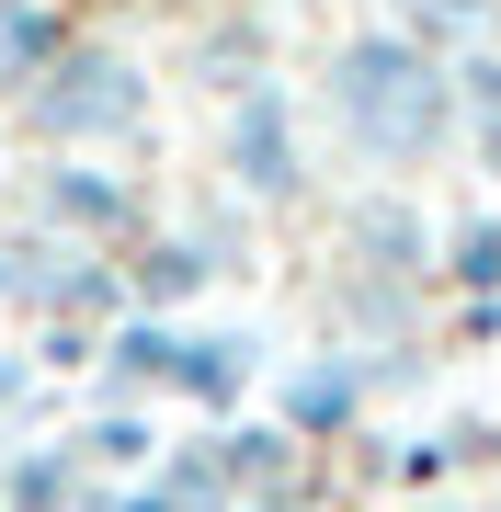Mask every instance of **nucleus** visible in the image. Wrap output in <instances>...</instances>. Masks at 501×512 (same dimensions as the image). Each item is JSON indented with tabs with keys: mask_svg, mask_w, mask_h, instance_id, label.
I'll return each mask as SVG.
<instances>
[{
	"mask_svg": "<svg viewBox=\"0 0 501 512\" xmlns=\"http://www.w3.org/2000/svg\"><path fill=\"white\" fill-rule=\"evenodd\" d=\"M319 114L376 183L422 194V171L456 160V57L410 46L399 23H353L319 57Z\"/></svg>",
	"mask_w": 501,
	"mask_h": 512,
	"instance_id": "1",
	"label": "nucleus"
},
{
	"mask_svg": "<svg viewBox=\"0 0 501 512\" xmlns=\"http://www.w3.org/2000/svg\"><path fill=\"white\" fill-rule=\"evenodd\" d=\"M12 114H23V137H35L46 160H103V148H137V137L160 126V92H149V57H137V46L69 35L57 69H46Z\"/></svg>",
	"mask_w": 501,
	"mask_h": 512,
	"instance_id": "2",
	"label": "nucleus"
},
{
	"mask_svg": "<svg viewBox=\"0 0 501 512\" xmlns=\"http://www.w3.org/2000/svg\"><path fill=\"white\" fill-rule=\"evenodd\" d=\"M217 194L228 205H308L319 194V148H308V103L285 92V80H251V92L217 103Z\"/></svg>",
	"mask_w": 501,
	"mask_h": 512,
	"instance_id": "3",
	"label": "nucleus"
},
{
	"mask_svg": "<svg viewBox=\"0 0 501 512\" xmlns=\"http://www.w3.org/2000/svg\"><path fill=\"white\" fill-rule=\"evenodd\" d=\"M23 205H35V239H57V251H126L149 228V194L126 171H103V160H35L23 171Z\"/></svg>",
	"mask_w": 501,
	"mask_h": 512,
	"instance_id": "4",
	"label": "nucleus"
},
{
	"mask_svg": "<svg viewBox=\"0 0 501 512\" xmlns=\"http://www.w3.org/2000/svg\"><path fill=\"white\" fill-rule=\"evenodd\" d=\"M365 421H376V365H365V353L319 342V353H297V365H274V433L285 444L331 456V444H353Z\"/></svg>",
	"mask_w": 501,
	"mask_h": 512,
	"instance_id": "5",
	"label": "nucleus"
},
{
	"mask_svg": "<svg viewBox=\"0 0 501 512\" xmlns=\"http://www.w3.org/2000/svg\"><path fill=\"white\" fill-rule=\"evenodd\" d=\"M331 251H342V274H376V285L433 296V217H422V194H399V183L342 194L331 205Z\"/></svg>",
	"mask_w": 501,
	"mask_h": 512,
	"instance_id": "6",
	"label": "nucleus"
},
{
	"mask_svg": "<svg viewBox=\"0 0 501 512\" xmlns=\"http://www.w3.org/2000/svg\"><path fill=\"white\" fill-rule=\"evenodd\" d=\"M262 376H274V342H262L251 319H183V330H171L160 399H183V410H205V421H240Z\"/></svg>",
	"mask_w": 501,
	"mask_h": 512,
	"instance_id": "7",
	"label": "nucleus"
},
{
	"mask_svg": "<svg viewBox=\"0 0 501 512\" xmlns=\"http://www.w3.org/2000/svg\"><path fill=\"white\" fill-rule=\"evenodd\" d=\"M114 285H126V308H137V319H183L194 296L217 285V262H205L183 228H160V217H149L126 251H114Z\"/></svg>",
	"mask_w": 501,
	"mask_h": 512,
	"instance_id": "8",
	"label": "nucleus"
},
{
	"mask_svg": "<svg viewBox=\"0 0 501 512\" xmlns=\"http://www.w3.org/2000/svg\"><path fill=\"white\" fill-rule=\"evenodd\" d=\"M183 80L194 92H251V80H274V12H251V0H228V12H205V35L183 46Z\"/></svg>",
	"mask_w": 501,
	"mask_h": 512,
	"instance_id": "9",
	"label": "nucleus"
},
{
	"mask_svg": "<svg viewBox=\"0 0 501 512\" xmlns=\"http://www.w3.org/2000/svg\"><path fill=\"white\" fill-rule=\"evenodd\" d=\"M69 444H80V467H92L103 490H126V478H149V467H160V410H149V399H103Z\"/></svg>",
	"mask_w": 501,
	"mask_h": 512,
	"instance_id": "10",
	"label": "nucleus"
},
{
	"mask_svg": "<svg viewBox=\"0 0 501 512\" xmlns=\"http://www.w3.org/2000/svg\"><path fill=\"white\" fill-rule=\"evenodd\" d=\"M171 330H183V319H114L103 330V342H92V387H103V399H149L160 410V376H171Z\"/></svg>",
	"mask_w": 501,
	"mask_h": 512,
	"instance_id": "11",
	"label": "nucleus"
},
{
	"mask_svg": "<svg viewBox=\"0 0 501 512\" xmlns=\"http://www.w3.org/2000/svg\"><path fill=\"white\" fill-rule=\"evenodd\" d=\"M57 46H69V12H57V0H0V103L35 92L57 69Z\"/></svg>",
	"mask_w": 501,
	"mask_h": 512,
	"instance_id": "12",
	"label": "nucleus"
},
{
	"mask_svg": "<svg viewBox=\"0 0 501 512\" xmlns=\"http://www.w3.org/2000/svg\"><path fill=\"white\" fill-rule=\"evenodd\" d=\"M456 148L479 183H501V46L456 57Z\"/></svg>",
	"mask_w": 501,
	"mask_h": 512,
	"instance_id": "13",
	"label": "nucleus"
},
{
	"mask_svg": "<svg viewBox=\"0 0 501 512\" xmlns=\"http://www.w3.org/2000/svg\"><path fill=\"white\" fill-rule=\"evenodd\" d=\"M376 23H399V35H410V46H433V57H445V46L479 57V46L501 35V0H388Z\"/></svg>",
	"mask_w": 501,
	"mask_h": 512,
	"instance_id": "14",
	"label": "nucleus"
},
{
	"mask_svg": "<svg viewBox=\"0 0 501 512\" xmlns=\"http://www.w3.org/2000/svg\"><path fill=\"white\" fill-rule=\"evenodd\" d=\"M433 285L501 296V217H490V205H479V217H456V228H433Z\"/></svg>",
	"mask_w": 501,
	"mask_h": 512,
	"instance_id": "15",
	"label": "nucleus"
},
{
	"mask_svg": "<svg viewBox=\"0 0 501 512\" xmlns=\"http://www.w3.org/2000/svg\"><path fill=\"white\" fill-rule=\"evenodd\" d=\"M171 228H183L205 262H217V285H228V274H251V205H228V194H194Z\"/></svg>",
	"mask_w": 501,
	"mask_h": 512,
	"instance_id": "16",
	"label": "nucleus"
},
{
	"mask_svg": "<svg viewBox=\"0 0 501 512\" xmlns=\"http://www.w3.org/2000/svg\"><path fill=\"white\" fill-rule=\"evenodd\" d=\"M35 399H46V365H35V353H0V444L35 421Z\"/></svg>",
	"mask_w": 501,
	"mask_h": 512,
	"instance_id": "17",
	"label": "nucleus"
},
{
	"mask_svg": "<svg viewBox=\"0 0 501 512\" xmlns=\"http://www.w3.org/2000/svg\"><path fill=\"white\" fill-rule=\"evenodd\" d=\"M433 433H445L456 467H501V421H490V410H456V421H433Z\"/></svg>",
	"mask_w": 501,
	"mask_h": 512,
	"instance_id": "18",
	"label": "nucleus"
},
{
	"mask_svg": "<svg viewBox=\"0 0 501 512\" xmlns=\"http://www.w3.org/2000/svg\"><path fill=\"white\" fill-rule=\"evenodd\" d=\"M445 342H456V353H490V342H501V296H456Z\"/></svg>",
	"mask_w": 501,
	"mask_h": 512,
	"instance_id": "19",
	"label": "nucleus"
},
{
	"mask_svg": "<svg viewBox=\"0 0 501 512\" xmlns=\"http://www.w3.org/2000/svg\"><path fill=\"white\" fill-rule=\"evenodd\" d=\"M0 308H12V239H0Z\"/></svg>",
	"mask_w": 501,
	"mask_h": 512,
	"instance_id": "20",
	"label": "nucleus"
},
{
	"mask_svg": "<svg viewBox=\"0 0 501 512\" xmlns=\"http://www.w3.org/2000/svg\"><path fill=\"white\" fill-rule=\"evenodd\" d=\"M422 512H456V501H422Z\"/></svg>",
	"mask_w": 501,
	"mask_h": 512,
	"instance_id": "21",
	"label": "nucleus"
}]
</instances>
